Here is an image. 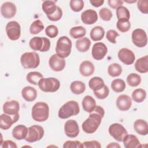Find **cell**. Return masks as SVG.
Segmentation results:
<instances>
[{
  "label": "cell",
  "instance_id": "6da1fadb",
  "mask_svg": "<svg viewBox=\"0 0 148 148\" xmlns=\"http://www.w3.org/2000/svg\"><path fill=\"white\" fill-rule=\"evenodd\" d=\"M90 113L88 117L82 125L83 131L87 134H92L97 131L104 116L105 110L102 107L97 105Z\"/></svg>",
  "mask_w": 148,
  "mask_h": 148
},
{
  "label": "cell",
  "instance_id": "7a4b0ae2",
  "mask_svg": "<svg viewBox=\"0 0 148 148\" xmlns=\"http://www.w3.org/2000/svg\"><path fill=\"white\" fill-rule=\"evenodd\" d=\"M31 116L32 119L38 122L45 121L49 116V107L44 102H38L32 108Z\"/></svg>",
  "mask_w": 148,
  "mask_h": 148
},
{
  "label": "cell",
  "instance_id": "3957f363",
  "mask_svg": "<svg viewBox=\"0 0 148 148\" xmlns=\"http://www.w3.org/2000/svg\"><path fill=\"white\" fill-rule=\"evenodd\" d=\"M80 112L78 103L75 101H69L59 109L58 116L60 119H66L73 116H76Z\"/></svg>",
  "mask_w": 148,
  "mask_h": 148
},
{
  "label": "cell",
  "instance_id": "277c9868",
  "mask_svg": "<svg viewBox=\"0 0 148 148\" xmlns=\"http://www.w3.org/2000/svg\"><path fill=\"white\" fill-rule=\"evenodd\" d=\"M72 49V42L69 38L66 36L60 37L56 43V54L61 58L68 57L71 53Z\"/></svg>",
  "mask_w": 148,
  "mask_h": 148
},
{
  "label": "cell",
  "instance_id": "5b68a950",
  "mask_svg": "<svg viewBox=\"0 0 148 148\" xmlns=\"http://www.w3.org/2000/svg\"><path fill=\"white\" fill-rule=\"evenodd\" d=\"M20 62L24 68L34 69L39 66L40 58L35 51L25 52L21 56Z\"/></svg>",
  "mask_w": 148,
  "mask_h": 148
},
{
  "label": "cell",
  "instance_id": "8992f818",
  "mask_svg": "<svg viewBox=\"0 0 148 148\" xmlns=\"http://www.w3.org/2000/svg\"><path fill=\"white\" fill-rule=\"evenodd\" d=\"M38 86L43 92H54L59 89L60 82L55 77H43L39 80Z\"/></svg>",
  "mask_w": 148,
  "mask_h": 148
},
{
  "label": "cell",
  "instance_id": "52a82bcc",
  "mask_svg": "<svg viewBox=\"0 0 148 148\" xmlns=\"http://www.w3.org/2000/svg\"><path fill=\"white\" fill-rule=\"evenodd\" d=\"M29 46L34 51L46 52L50 48V41L45 37L35 36L29 40Z\"/></svg>",
  "mask_w": 148,
  "mask_h": 148
},
{
  "label": "cell",
  "instance_id": "ba28073f",
  "mask_svg": "<svg viewBox=\"0 0 148 148\" xmlns=\"http://www.w3.org/2000/svg\"><path fill=\"white\" fill-rule=\"evenodd\" d=\"M45 134L43 128L39 125H33L28 128V133L25 140L29 143L40 140Z\"/></svg>",
  "mask_w": 148,
  "mask_h": 148
},
{
  "label": "cell",
  "instance_id": "9c48e42d",
  "mask_svg": "<svg viewBox=\"0 0 148 148\" xmlns=\"http://www.w3.org/2000/svg\"><path fill=\"white\" fill-rule=\"evenodd\" d=\"M109 134L116 140L123 142L125 136L128 134L126 129L119 123H113L109 127Z\"/></svg>",
  "mask_w": 148,
  "mask_h": 148
},
{
  "label": "cell",
  "instance_id": "30bf717a",
  "mask_svg": "<svg viewBox=\"0 0 148 148\" xmlns=\"http://www.w3.org/2000/svg\"><path fill=\"white\" fill-rule=\"evenodd\" d=\"M132 43L138 47H143L147 43V37L146 32L141 29L137 28L134 29L132 32Z\"/></svg>",
  "mask_w": 148,
  "mask_h": 148
},
{
  "label": "cell",
  "instance_id": "8fae6325",
  "mask_svg": "<svg viewBox=\"0 0 148 148\" xmlns=\"http://www.w3.org/2000/svg\"><path fill=\"white\" fill-rule=\"evenodd\" d=\"M6 32L8 38L12 40L18 39L21 35V27L16 21H11L6 25Z\"/></svg>",
  "mask_w": 148,
  "mask_h": 148
},
{
  "label": "cell",
  "instance_id": "7c38bea8",
  "mask_svg": "<svg viewBox=\"0 0 148 148\" xmlns=\"http://www.w3.org/2000/svg\"><path fill=\"white\" fill-rule=\"evenodd\" d=\"M65 60L59 57L57 54H54L49 58V65L51 69L56 72L62 71L65 66Z\"/></svg>",
  "mask_w": 148,
  "mask_h": 148
},
{
  "label": "cell",
  "instance_id": "4fadbf2b",
  "mask_svg": "<svg viewBox=\"0 0 148 148\" xmlns=\"http://www.w3.org/2000/svg\"><path fill=\"white\" fill-rule=\"evenodd\" d=\"M64 131L68 137L76 138L80 131L77 123L72 119L67 120L64 125Z\"/></svg>",
  "mask_w": 148,
  "mask_h": 148
},
{
  "label": "cell",
  "instance_id": "5bb4252c",
  "mask_svg": "<svg viewBox=\"0 0 148 148\" xmlns=\"http://www.w3.org/2000/svg\"><path fill=\"white\" fill-rule=\"evenodd\" d=\"M108 53L106 46L102 42L95 43L92 48L91 54L92 57L96 60H101Z\"/></svg>",
  "mask_w": 148,
  "mask_h": 148
},
{
  "label": "cell",
  "instance_id": "9a60e30c",
  "mask_svg": "<svg viewBox=\"0 0 148 148\" xmlns=\"http://www.w3.org/2000/svg\"><path fill=\"white\" fill-rule=\"evenodd\" d=\"M119 60L125 65H131L134 62L135 56L134 52L127 48H122L118 52Z\"/></svg>",
  "mask_w": 148,
  "mask_h": 148
},
{
  "label": "cell",
  "instance_id": "2e32d148",
  "mask_svg": "<svg viewBox=\"0 0 148 148\" xmlns=\"http://www.w3.org/2000/svg\"><path fill=\"white\" fill-rule=\"evenodd\" d=\"M18 119L19 115L11 116L4 113L0 116V128L3 130H7L17 122Z\"/></svg>",
  "mask_w": 148,
  "mask_h": 148
},
{
  "label": "cell",
  "instance_id": "e0dca14e",
  "mask_svg": "<svg viewBox=\"0 0 148 148\" xmlns=\"http://www.w3.org/2000/svg\"><path fill=\"white\" fill-rule=\"evenodd\" d=\"M17 12L16 5L11 2H5L1 6V13L2 16L6 18L13 17Z\"/></svg>",
  "mask_w": 148,
  "mask_h": 148
},
{
  "label": "cell",
  "instance_id": "ac0fdd59",
  "mask_svg": "<svg viewBox=\"0 0 148 148\" xmlns=\"http://www.w3.org/2000/svg\"><path fill=\"white\" fill-rule=\"evenodd\" d=\"M20 104L16 100L6 101L3 105V111L5 113L11 116L19 115Z\"/></svg>",
  "mask_w": 148,
  "mask_h": 148
},
{
  "label": "cell",
  "instance_id": "d6986e66",
  "mask_svg": "<svg viewBox=\"0 0 148 148\" xmlns=\"http://www.w3.org/2000/svg\"><path fill=\"white\" fill-rule=\"evenodd\" d=\"M132 105L131 97L126 94L119 95L116 99V106L121 111H127L130 109Z\"/></svg>",
  "mask_w": 148,
  "mask_h": 148
},
{
  "label": "cell",
  "instance_id": "ffe728a7",
  "mask_svg": "<svg viewBox=\"0 0 148 148\" xmlns=\"http://www.w3.org/2000/svg\"><path fill=\"white\" fill-rule=\"evenodd\" d=\"M81 20L85 24H93L98 20L97 13L91 9L86 10L81 14Z\"/></svg>",
  "mask_w": 148,
  "mask_h": 148
},
{
  "label": "cell",
  "instance_id": "44dd1931",
  "mask_svg": "<svg viewBox=\"0 0 148 148\" xmlns=\"http://www.w3.org/2000/svg\"><path fill=\"white\" fill-rule=\"evenodd\" d=\"M95 70V67L94 64L89 61H83L79 66V72L80 74L83 76H91Z\"/></svg>",
  "mask_w": 148,
  "mask_h": 148
},
{
  "label": "cell",
  "instance_id": "7402d4cb",
  "mask_svg": "<svg viewBox=\"0 0 148 148\" xmlns=\"http://www.w3.org/2000/svg\"><path fill=\"white\" fill-rule=\"evenodd\" d=\"M28 133V128L22 124L18 125L16 126L12 130V136L13 137L17 140H22L25 139Z\"/></svg>",
  "mask_w": 148,
  "mask_h": 148
},
{
  "label": "cell",
  "instance_id": "603a6c76",
  "mask_svg": "<svg viewBox=\"0 0 148 148\" xmlns=\"http://www.w3.org/2000/svg\"><path fill=\"white\" fill-rule=\"evenodd\" d=\"M21 95L26 101L32 102L36 98L37 91L31 86H25L21 90Z\"/></svg>",
  "mask_w": 148,
  "mask_h": 148
},
{
  "label": "cell",
  "instance_id": "cb8c5ba5",
  "mask_svg": "<svg viewBox=\"0 0 148 148\" xmlns=\"http://www.w3.org/2000/svg\"><path fill=\"white\" fill-rule=\"evenodd\" d=\"M123 142L124 147L126 148H136L141 147L139 140L134 135L127 134L124 138Z\"/></svg>",
  "mask_w": 148,
  "mask_h": 148
},
{
  "label": "cell",
  "instance_id": "d4e9b609",
  "mask_svg": "<svg viewBox=\"0 0 148 148\" xmlns=\"http://www.w3.org/2000/svg\"><path fill=\"white\" fill-rule=\"evenodd\" d=\"M135 68L136 71L141 73L148 72V56H145L138 58L135 63Z\"/></svg>",
  "mask_w": 148,
  "mask_h": 148
},
{
  "label": "cell",
  "instance_id": "484cf974",
  "mask_svg": "<svg viewBox=\"0 0 148 148\" xmlns=\"http://www.w3.org/2000/svg\"><path fill=\"white\" fill-rule=\"evenodd\" d=\"M134 128L140 135H146L148 134V124L144 120H136L134 123Z\"/></svg>",
  "mask_w": 148,
  "mask_h": 148
},
{
  "label": "cell",
  "instance_id": "4316f807",
  "mask_svg": "<svg viewBox=\"0 0 148 148\" xmlns=\"http://www.w3.org/2000/svg\"><path fill=\"white\" fill-rule=\"evenodd\" d=\"M82 104L83 110L88 113H91L97 106L95 100L90 95H86L82 100Z\"/></svg>",
  "mask_w": 148,
  "mask_h": 148
},
{
  "label": "cell",
  "instance_id": "83f0119b",
  "mask_svg": "<svg viewBox=\"0 0 148 148\" xmlns=\"http://www.w3.org/2000/svg\"><path fill=\"white\" fill-rule=\"evenodd\" d=\"M90 45L91 41L86 37L79 38L76 41V49L80 52H86L89 50Z\"/></svg>",
  "mask_w": 148,
  "mask_h": 148
},
{
  "label": "cell",
  "instance_id": "f1b7e54d",
  "mask_svg": "<svg viewBox=\"0 0 148 148\" xmlns=\"http://www.w3.org/2000/svg\"><path fill=\"white\" fill-rule=\"evenodd\" d=\"M105 35V30L101 26H95L90 31V37L93 41L102 40Z\"/></svg>",
  "mask_w": 148,
  "mask_h": 148
},
{
  "label": "cell",
  "instance_id": "f546056e",
  "mask_svg": "<svg viewBox=\"0 0 148 148\" xmlns=\"http://www.w3.org/2000/svg\"><path fill=\"white\" fill-rule=\"evenodd\" d=\"M43 11L46 13L47 16L53 14L57 8L56 5L55 1H44L42 5Z\"/></svg>",
  "mask_w": 148,
  "mask_h": 148
},
{
  "label": "cell",
  "instance_id": "4dcf8cb0",
  "mask_svg": "<svg viewBox=\"0 0 148 148\" xmlns=\"http://www.w3.org/2000/svg\"><path fill=\"white\" fill-rule=\"evenodd\" d=\"M105 86V83L103 79L99 77H94L91 78L88 82L89 87L93 90V91H98L101 89Z\"/></svg>",
  "mask_w": 148,
  "mask_h": 148
},
{
  "label": "cell",
  "instance_id": "1f68e13d",
  "mask_svg": "<svg viewBox=\"0 0 148 148\" xmlns=\"http://www.w3.org/2000/svg\"><path fill=\"white\" fill-rule=\"evenodd\" d=\"M70 89L72 92L75 94H81L84 92L86 90V85L82 81H73L70 85Z\"/></svg>",
  "mask_w": 148,
  "mask_h": 148
},
{
  "label": "cell",
  "instance_id": "d6a6232c",
  "mask_svg": "<svg viewBox=\"0 0 148 148\" xmlns=\"http://www.w3.org/2000/svg\"><path fill=\"white\" fill-rule=\"evenodd\" d=\"M69 34L73 38L79 39L85 36L86 34V30L85 28L82 26L74 27L70 29Z\"/></svg>",
  "mask_w": 148,
  "mask_h": 148
},
{
  "label": "cell",
  "instance_id": "836d02e7",
  "mask_svg": "<svg viewBox=\"0 0 148 148\" xmlns=\"http://www.w3.org/2000/svg\"><path fill=\"white\" fill-rule=\"evenodd\" d=\"M43 77V75L39 72H30L26 76V79L31 84L37 85L39 80Z\"/></svg>",
  "mask_w": 148,
  "mask_h": 148
},
{
  "label": "cell",
  "instance_id": "e575fe53",
  "mask_svg": "<svg viewBox=\"0 0 148 148\" xmlns=\"http://www.w3.org/2000/svg\"><path fill=\"white\" fill-rule=\"evenodd\" d=\"M146 97V92L142 88L135 89L132 93V99L137 103L142 102Z\"/></svg>",
  "mask_w": 148,
  "mask_h": 148
},
{
  "label": "cell",
  "instance_id": "d590c367",
  "mask_svg": "<svg viewBox=\"0 0 148 148\" xmlns=\"http://www.w3.org/2000/svg\"><path fill=\"white\" fill-rule=\"evenodd\" d=\"M122 72L121 66L117 63H113L109 65L108 73L112 77H117L121 75Z\"/></svg>",
  "mask_w": 148,
  "mask_h": 148
},
{
  "label": "cell",
  "instance_id": "8d00e7d4",
  "mask_svg": "<svg viewBox=\"0 0 148 148\" xmlns=\"http://www.w3.org/2000/svg\"><path fill=\"white\" fill-rule=\"evenodd\" d=\"M111 88L116 92H123L125 88V82L121 79H116L112 82Z\"/></svg>",
  "mask_w": 148,
  "mask_h": 148
},
{
  "label": "cell",
  "instance_id": "74e56055",
  "mask_svg": "<svg viewBox=\"0 0 148 148\" xmlns=\"http://www.w3.org/2000/svg\"><path fill=\"white\" fill-rule=\"evenodd\" d=\"M116 16L119 20H129L130 18V13L128 9L123 6H121L116 9Z\"/></svg>",
  "mask_w": 148,
  "mask_h": 148
},
{
  "label": "cell",
  "instance_id": "f35d334b",
  "mask_svg": "<svg viewBox=\"0 0 148 148\" xmlns=\"http://www.w3.org/2000/svg\"><path fill=\"white\" fill-rule=\"evenodd\" d=\"M128 84L131 87H136L141 82V77L137 73H131L127 77Z\"/></svg>",
  "mask_w": 148,
  "mask_h": 148
},
{
  "label": "cell",
  "instance_id": "ab89813d",
  "mask_svg": "<svg viewBox=\"0 0 148 148\" xmlns=\"http://www.w3.org/2000/svg\"><path fill=\"white\" fill-rule=\"evenodd\" d=\"M44 25L40 20H36L30 25L29 31L31 34L36 35L39 34L44 29Z\"/></svg>",
  "mask_w": 148,
  "mask_h": 148
},
{
  "label": "cell",
  "instance_id": "60d3db41",
  "mask_svg": "<svg viewBox=\"0 0 148 148\" xmlns=\"http://www.w3.org/2000/svg\"><path fill=\"white\" fill-rule=\"evenodd\" d=\"M116 27L120 32H126L130 30L131 23L127 20H119L117 22Z\"/></svg>",
  "mask_w": 148,
  "mask_h": 148
},
{
  "label": "cell",
  "instance_id": "b9f144b4",
  "mask_svg": "<svg viewBox=\"0 0 148 148\" xmlns=\"http://www.w3.org/2000/svg\"><path fill=\"white\" fill-rule=\"evenodd\" d=\"M69 6L72 10L78 12L84 8V2L82 0H71L69 2Z\"/></svg>",
  "mask_w": 148,
  "mask_h": 148
},
{
  "label": "cell",
  "instance_id": "7bdbcfd3",
  "mask_svg": "<svg viewBox=\"0 0 148 148\" xmlns=\"http://www.w3.org/2000/svg\"><path fill=\"white\" fill-rule=\"evenodd\" d=\"M99 14L101 18L104 21H109L112 17V12L110 9L106 8H103L99 11Z\"/></svg>",
  "mask_w": 148,
  "mask_h": 148
},
{
  "label": "cell",
  "instance_id": "ee69618b",
  "mask_svg": "<svg viewBox=\"0 0 148 148\" xmlns=\"http://www.w3.org/2000/svg\"><path fill=\"white\" fill-rule=\"evenodd\" d=\"M45 34L48 37L54 38L58 34V29L56 25H49L45 28Z\"/></svg>",
  "mask_w": 148,
  "mask_h": 148
},
{
  "label": "cell",
  "instance_id": "f6af8a7d",
  "mask_svg": "<svg viewBox=\"0 0 148 148\" xmlns=\"http://www.w3.org/2000/svg\"><path fill=\"white\" fill-rule=\"evenodd\" d=\"M94 95L100 99H103L108 97L109 94V90L107 86L105 84V86L100 90L98 91H94Z\"/></svg>",
  "mask_w": 148,
  "mask_h": 148
},
{
  "label": "cell",
  "instance_id": "bcb514c9",
  "mask_svg": "<svg viewBox=\"0 0 148 148\" xmlns=\"http://www.w3.org/2000/svg\"><path fill=\"white\" fill-rule=\"evenodd\" d=\"M62 16V9L59 6H57L56 12L53 14L49 16H47L48 19L52 21H57L60 20Z\"/></svg>",
  "mask_w": 148,
  "mask_h": 148
},
{
  "label": "cell",
  "instance_id": "7dc6e473",
  "mask_svg": "<svg viewBox=\"0 0 148 148\" xmlns=\"http://www.w3.org/2000/svg\"><path fill=\"white\" fill-rule=\"evenodd\" d=\"M64 148H83L82 143L78 140H67L63 145Z\"/></svg>",
  "mask_w": 148,
  "mask_h": 148
},
{
  "label": "cell",
  "instance_id": "c3c4849f",
  "mask_svg": "<svg viewBox=\"0 0 148 148\" xmlns=\"http://www.w3.org/2000/svg\"><path fill=\"white\" fill-rule=\"evenodd\" d=\"M137 6L138 9L143 14L148 13V1L139 0L137 1Z\"/></svg>",
  "mask_w": 148,
  "mask_h": 148
},
{
  "label": "cell",
  "instance_id": "681fc988",
  "mask_svg": "<svg viewBox=\"0 0 148 148\" xmlns=\"http://www.w3.org/2000/svg\"><path fill=\"white\" fill-rule=\"evenodd\" d=\"M119 36L118 32H117L114 29H109L107 31L106 38V39L112 43H116V38Z\"/></svg>",
  "mask_w": 148,
  "mask_h": 148
},
{
  "label": "cell",
  "instance_id": "f907efd6",
  "mask_svg": "<svg viewBox=\"0 0 148 148\" xmlns=\"http://www.w3.org/2000/svg\"><path fill=\"white\" fill-rule=\"evenodd\" d=\"M82 146L84 148H101V143L97 140L85 141L82 143Z\"/></svg>",
  "mask_w": 148,
  "mask_h": 148
},
{
  "label": "cell",
  "instance_id": "816d5d0a",
  "mask_svg": "<svg viewBox=\"0 0 148 148\" xmlns=\"http://www.w3.org/2000/svg\"><path fill=\"white\" fill-rule=\"evenodd\" d=\"M108 2L110 7L115 9L122 6L124 1L122 0H109Z\"/></svg>",
  "mask_w": 148,
  "mask_h": 148
},
{
  "label": "cell",
  "instance_id": "f5cc1de1",
  "mask_svg": "<svg viewBox=\"0 0 148 148\" xmlns=\"http://www.w3.org/2000/svg\"><path fill=\"white\" fill-rule=\"evenodd\" d=\"M2 148H17V146L16 143L10 140H6L3 141L1 145Z\"/></svg>",
  "mask_w": 148,
  "mask_h": 148
},
{
  "label": "cell",
  "instance_id": "db71d44e",
  "mask_svg": "<svg viewBox=\"0 0 148 148\" xmlns=\"http://www.w3.org/2000/svg\"><path fill=\"white\" fill-rule=\"evenodd\" d=\"M90 2L92 6L95 7H99L103 5V3H104V1H90Z\"/></svg>",
  "mask_w": 148,
  "mask_h": 148
},
{
  "label": "cell",
  "instance_id": "11a10c76",
  "mask_svg": "<svg viewBox=\"0 0 148 148\" xmlns=\"http://www.w3.org/2000/svg\"><path fill=\"white\" fill-rule=\"evenodd\" d=\"M106 147H108V148H120V146L117 143L112 142V143H110L109 145H108L106 146Z\"/></svg>",
  "mask_w": 148,
  "mask_h": 148
},
{
  "label": "cell",
  "instance_id": "9f6ffc18",
  "mask_svg": "<svg viewBox=\"0 0 148 148\" xmlns=\"http://www.w3.org/2000/svg\"><path fill=\"white\" fill-rule=\"evenodd\" d=\"M124 1L126 2H127V3H135V2H136V0H132V1H127V0H125V1Z\"/></svg>",
  "mask_w": 148,
  "mask_h": 148
}]
</instances>
